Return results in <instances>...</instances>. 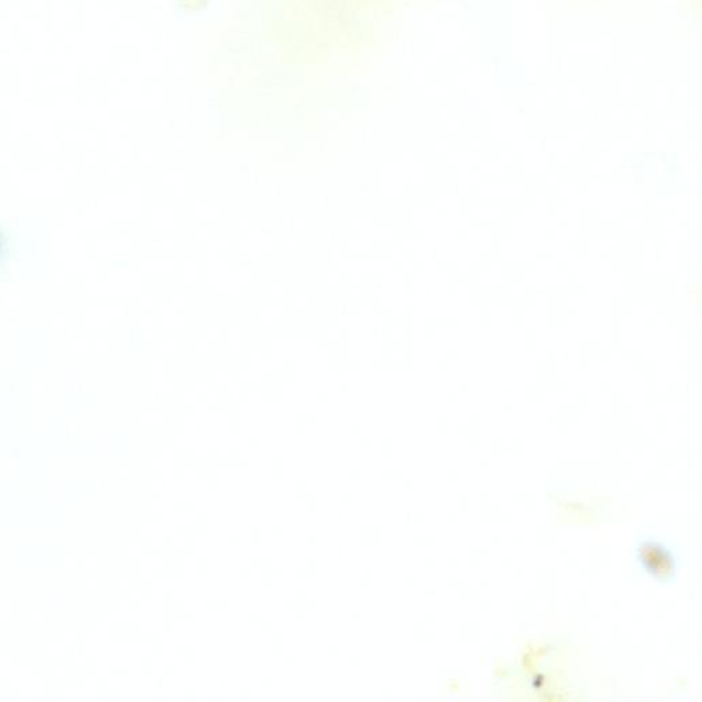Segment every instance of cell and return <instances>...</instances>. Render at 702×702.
<instances>
[{
	"instance_id": "cell-1",
	"label": "cell",
	"mask_w": 702,
	"mask_h": 702,
	"mask_svg": "<svg viewBox=\"0 0 702 702\" xmlns=\"http://www.w3.org/2000/svg\"><path fill=\"white\" fill-rule=\"evenodd\" d=\"M639 558L644 569L656 580H671L675 572V561L671 553L662 545L652 541L642 542L639 547Z\"/></svg>"
}]
</instances>
